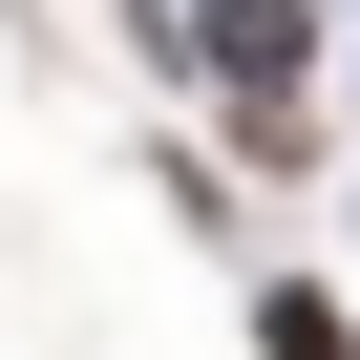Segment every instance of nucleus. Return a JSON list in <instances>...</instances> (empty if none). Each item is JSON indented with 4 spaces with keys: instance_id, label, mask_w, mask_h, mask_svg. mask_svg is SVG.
I'll list each match as a JSON object with an SVG mask.
<instances>
[{
    "instance_id": "nucleus-2",
    "label": "nucleus",
    "mask_w": 360,
    "mask_h": 360,
    "mask_svg": "<svg viewBox=\"0 0 360 360\" xmlns=\"http://www.w3.org/2000/svg\"><path fill=\"white\" fill-rule=\"evenodd\" d=\"M255 360H360V318H339V297L297 276V297H255Z\"/></svg>"
},
{
    "instance_id": "nucleus-1",
    "label": "nucleus",
    "mask_w": 360,
    "mask_h": 360,
    "mask_svg": "<svg viewBox=\"0 0 360 360\" xmlns=\"http://www.w3.org/2000/svg\"><path fill=\"white\" fill-rule=\"evenodd\" d=\"M212 64L233 85H297V0H212Z\"/></svg>"
}]
</instances>
